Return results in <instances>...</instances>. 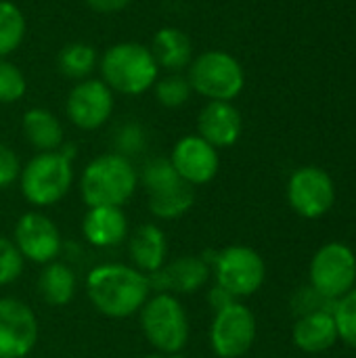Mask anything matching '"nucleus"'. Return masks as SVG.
I'll use <instances>...</instances> for the list:
<instances>
[{"label": "nucleus", "instance_id": "31", "mask_svg": "<svg viewBox=\"0 0 356 358\" xmlns=\"http://www.w3.org/2000/svg\"><path fill=\"white\" fill-rule=\"evenodd\" d=\"M338 300H329L325 296H321L315 287H304L296 294L294 298V310L304 317L311 313H336Z\"/></svg>", "mask_w": 356, "mask_h": 358}, {"label": "nucleus", "instance_id": "24", "mask_svg": "<svg viewBox=\"0 0 356 358\" xmlns=\"http://www.w3.org/2000/svg\"><path fill=\"white\" fill-rule=\"evenodd\" d=\"M99 65V55L92 44L86 42H69L61 48L57 57L59 71L69 80H86L94 67Z\"/></svg>", "mask_w": 356, "mask_h": 358}, {"label": "nucleus", "instance_id": "35", "mask_svg": "<svg viewBox=\"0 0 356 358\" xmlns=\"http://www.w3.org/2000/svg\"><path fill=\"white\" fill-rule=\"evenodd\" d=\"M233 302H237V298H233L227 289H222L220 285L212 287V292H210V304H212L214 310H220V308H225V306H229Z\"/></svg>", "mask_w": 356, "mask_h": 358}, {"label": "nucleus", "instance_id": "25", "mask_svg": "<svg viewBox=\"0 0 356 358\" xmlns=\"http://www.w3.org/2000/svg\"><path fill=\"white\" fill-rule=\"evenodd\" d=\"M27 23L21 8L10 0H0V59L13 55L25 40Z\"/></svg>", "mask_w": 356, "mask_h": 358}, {"label": "nucleus", "instance_id": "27", "mask_svg": "<svg viewBox=\"0 0 356 358\" xmlns=\"http://www.w3.org/2000/svg\"><path fill=\"white\" fill-rule=\"evenodd\" d=\"M183 178L176 174L174 166L170 164L168 157H155V159H149L141 172V182L147 191V195L151 193H157V191H164L176 182H180Z\"/></svg>", "mask_w": 356, "mask_h": 358}, {"label": "nucleus", "instance_id": "11", "mask_svg": "<svg viewBox=\"0 0 356 358\" xmlns=\"http://www.w3.org/2000/svg\"><path fill=\"white\" fill-rule=\"evenodd\" d=\"M287 199L296 214L304 218H321L334 206L336 187L325 170L304 166L292 174L287 182Z\"/></svg>", "mask_w": 356, "mask_h": 358}, {"label": "nucleus", "instance_id": "3", "mask_svg": "<svg viewBox=\"0 0 356 358\" xmlns=\"http://www.w3.org/2000/svg\"><path fill=\"white\" fill-rule=\"evenodd\" d=\"M101 80L120 94L138 96L153 88L159 78V67L141 42H115L99 59Z\"/></svg>", "mask_w": 356, "mask_h": 358}, {"label": "nucleus", "instance_id": "1", "mask_svg": "<svg viewBox=\"0 0 356 358\" xmlns=\"http://www.w3.org/2000/svg\"><path fill=\"white\" fill-rule=\"evenodd\" d=\"M86 294L101 315L109 319H126L136 315L149 300V275L130 264H99L86 277Z\"/></svg>", "mask_w": 356, "mask_h": 358}, {"label": "nucleus", "instance_id": "7", "mask_svg": "<svg viewBox=\"0 0 356 358\" xmlns=\"http://www.w3.org/2000/svg\"><path fill=\"white\" fill-rule=\"evenodd\" d=\"M216 285L227 289L233 298H248L264 283V260L260 254L245 245H231L216 252L212 262Z\"/></svg>", "mask_w": 356, "mask_h": 358}, {"label": "nucleus", "instance_id": "14", "mask_svg": "<svg viewBox=\"0 0 356 358\" xmlns=\"http://www.w3.org/2000/svg\"><path fill=\"white\" fill-rule=\"evenodd\" d=\"M168 159L174 166L176 174L191 187L208 185L210 180L216 178L220 168L218 149L212 147L208 141H204L199 134L183 136L174 145Z\"/></svg>", "mask_w": 356, "mask_h": 358}, {"label": "nucleus", "instance_id": "4", "mask_svg": "<svg viewBox=\"0 0 356 358\" xmlns=\"http://www.w3.org/2000/svg\"><path fill=\"white\" fill-rule=\"evenodd\" d=\"M141 313V329L159 355H180L189 342V317L176 296L153 294Z\"/></svg>", "mask_w": 356, "mask_h": 358}, {"label": "nucleus", "instance_id": "19", "mask_svg": "<svg viewBox=\"0 0 356 358\" xmlns=\"http://www.w3.org/2000/svg\"><path fill=\"white\" fill-rule=\"evenodd\" d=\"M128 254L132 266L145 275L155 273L166 264L168 258V239L166 233L157 224H143L138 227L128 241Z\"/></svg>", "mask_w": 356, "mask_h": 358}, {"label": "nucleus", "instance_id": "29", "mask_svg": "<svg viewBox=\"0 0 356 358\" xmlns=\"http://www.w3.org/2000/svg\"><path fill=\"white\" fill-rule=\"evenodd\" d=\"M334 319L340 338L356 350V289H350L344 298L338 300Z\"/></svg>", "mask_w": 356, "mask_h": 358}, {"label": "nucleus", "instance_id": "10", "mask_svg": "<svg viewBox=\"0 0 356 358\" xmlns=\"http://www.w3.org/2000/svg\"><path fill=\"white\" fill-rule=\"evenodd\" d=\"M113 105V90L103 80L86 78L71 86L65 101V113L76 128L92 132L109 122Z\"/></svg>", "mask_w": 356, "mask_h": 358}, {"label": "nucleus", "instance_id": "16", "mask_svg": "<svg viewBox=\"0 0 356 358\" xmlns=\"http://www.w3.org/2000/svg\"><path fill=\"white\" fill-rule=\"evenodd\" d=\"M241 113L229 101H208L197 115V134L216 149L235 145L241 136Z\"/></svg>", "mask_w": 356, "mask_h": 358}, {"label": "nucleus", "instance_id": "5", "mask_svg": "<svg viewBox=\"0 0 356 358\" xmlns=\"http://www.w3.org/2000/svg\"><path fill=\"white\" fill-rule=\"evenodd\" d=\"M73 182L71 159L61 151H46L34 155L19 174L21 193L27 203L46 208L61 201Z\"/></svg>", "mask_w": 356, "mask_h": 358}, {"label": "nucleus", "instance_id": "34", "mask_svg": "<svg viewBox=\"0 0 356 358\" xmlns=\"http://www.w3.org/2000/svg\"><path fill=\"white\" fill-rule=\"evenodd\" d=\"M86 6L94 13H101V15H113V13H120L124 10L132 0H84Z\"/></svg>", "mask_w": 356, "mask_h": 358}, {"label": "nucleus", "instance_id": "26", "mask_svg": "<svg viewBox=\"0 0 356 358\" xmlns=\"http://www.w3.org/2000/svg\"><path fill=\"white\" fill-rule=\"evenodd\" d=\"M155 99L166 109H178L191 99V84L183 73H166L153 84Z\"/></svg>", "mask_w": 356, "mask_h": 358}, {"label": "nucleus", "instance_id": "2", "mask_svg": "<svg viewBox=\"0 0 356 358\" xmlns=\"http://www.w3.org/2000/svg\"><path fill=\"white\" fill-rule=\"evenodd\" d=\"M138 174L130 157L105 153L94 157L80 176V195L88 208H122L136 191Z\"/></svg>", "mask_w": 356, "mask_h": 358}, {"label": "nucleus", "instance_id": "32", "mask_svg": "<svg viewBox=\"0 0 356 358\" xmlns=\"http://www.w3.org/2000/svg\"><path fill=\"white\" fill-rule=\"evenodd\" d=\"M23 271V256L15 243L6 237H0V287L19 279Z\"/></svg>", "mask_w": 356, "mask_h": 358}, {"label": "nucleus", "instance_id": "20", "mask_svg": "<svg viewBox=\"0 0 356 358\" xmlns=\"http://www.w3.org/2000/svg\"><path fill=\"white\" fill-rule=\"evenodd\" d=\"M21 130L25 141L38 151H59L65 143V132L59 117L46 107H31L21 117Z\"/></svg>", "mask_w": 356, "mask_h": 358}, {"label": "nucleus", "instance_id": "9", "mask_svg": "<svg viewBox=\"0 0 356 358\" xmlns=\"http://www.w3.org/2000/svg\"><path fill=\"white\" fill-rule=\"evenodd\" d=\"M256 340L254 313L241 302L216 310L210 327V344L218 358L243 357Z\"/></svg>", "mask_w": 356, "mask_h": 358}, {"label": "nucleus", "instance_id": "33", "mask_svg": "<svg viewBox=\"0 0 356 358\" xmlns=\"http://www.w3.org/2000/svg\"><path fill=\"white\" fill-rule=\"evenodd\" d=\"M19 174H21L19 157L10 147L0 143V189L10 187L15 180H19Z\"/></svg>", "mask_w": 356, "mask_h": 358}, {"label": "nucleus", "instance_id": "18", "mask_svg": "<svg viewBox=\"0 0 356 358\" xmlns=\"http://www.w3.org/2000/svg\"><path fill=\"white\" fill-rule=\"evenodd\" d=\"M159 69L168 73H180L193 61V42L180 27H162L155 31L149 46Z\"/></svg>", "mask_w": 356, "mask_h": 358}, {"label": "nucleus", "instance_id": "23", "mask_svg": "<svg viewBox=\"0 0 356 358\" xmlns=\"http://www.w3.org/2000/svg\"><path fill=\"white\" fill-rule=\"evenodd\" d=\"M195 203V187L180 180L164 191L149 195V212L159 220H176Z\"/></svg>", "mask_w": 356, "mask_h": 358}, {"label": "nucleus", "instance_id": "21", "mask_svg": "<svg viewBox=\"0 0 356 358\" xmlns=\"http://www.w3.org/2000/svg\"><path fill=\"white\" fill-rule=\"evenodd\" d=\"M338 325L332 313H311L294 325V344L304 352H325L338 342Z\"/></svg>", "mask_w": 356, "mask_h": 358}, {"label": "nucleus", "instance_id": "17", "mask_svg": "<svg viewBox=\"0 0 356 358\" xmlns=\"http://www.w3.org/2000/svg\"><path fill=\"white\" fill-rule=\"evenodd\" d=\"M82 235L92 248H115L128 235V218L122 208H90L82 220Z\"/></svg>", "mask_w": 356, "mask_h": 358}, {"label": "nucleus", "instance_id": "12", "mask_svg": "<svg viewBox=\"0 0 356 358\" xmlns=\"http://www.w3.org/2000/svg\"><path fill=\"white\" fill-rule=\"evenodd\" d=\"M38 342L34 310L15 298L0 300V358H25Z\"/></svg>", "mask_w": 356, "mask_h": 358}, {"label": "nucleus", "instance_id": "8", "mask_svg": "<svg viewBox=\"0 0 356 358\" xmlns=\"http://www.w3.org/2000/svg\"><path fill=\"white\" fill-rule=\"evenodd\" d=\"M356 281V256L344 243L323 245L311 262V287L329 300L344 298Z\"/></svg>", "mask_w": 356, "mask_h": 358}, {"label": "nucleus", "instance_id": "28", "mask_svg": "<svg viewBox=\"0 0 356 358\" xmlns=\"http://www.w3.org/2000/svg\"><path fill=\"white\" fill-rule=\"evenodd\" d=\"M27 90V80L23 71L8 59H0V103L13 105L23 99Z\"/></svg>", "mask_w": 356, "mask_h": 358}, {"label": "nucleus", "instance_id": "6", "mask_svg": "<svg viewBox=\"0 0 356 358\" xmlns=\"http://www.w3.org/2000/svg\"><path fill=\"white\" fill-rule=\"evenodd\" d=\"M191 90L208 101H233L245 86L241 63L227 50H206L187 67Z\"/></svg>", "mask_w": 356, "mask_h": 358}, {"label": "nucleus", "instance_id": "22", "mask_svg": "<svg viewBox=\"0 0 356 358\" xmlns=\"http://www.w3.org/2000/svg\"><path fill=\"white\" fill-rule=\"evenodd\" d=\"M40 298L48 306H65L76 296V275L63 262H48L38 279Z\"/></svg>", "mask_w": 356, "mask_h": 358}, {"label": "nucleus", "instance_id": "13", "mask_svg": "<svg viewBox=\"0 0 356 358\" xmlns=\"http://www.w3.org/2000/svg\"><path fill=\"white\" fill-rule=\"evenodd\" d=\"M13 243L23 260L36 264L55 262L63 245L57 224L40 212H27L17 220Z\"/></svg>", "mask_w": 356, "mask_h": 358}, {"label": "nucleus", "instance_id": "15", "mask_svg": "<svg viewBox=\"0 0 356 358\" xmlns=\"http://www.w3.org/2000/svg\"><path fill=\"white\" fill-rule=\"evenodd\" d=\"M210 264L201 256H180L149 275L151 292L170 296L197 294L210 279Z\"/></svg>", "mask_w": 356, "mask_h": 358}, {"label": "nucleus", "instance_id": "36", "mask_svg": "<svg viewBox=\"0 0 356 358\" xmlns=\"http://www.w3.org/2000/svg\"><path fill=\"white\" fill-rule=\"evenodd\" d=\"M145 358H183L180 355H172V357H168V355H151V357H145Z\"/></svg>", "mask_w": 356, "mask_h": 358}, {"label": "nucleus", "instance_id": "30", "mask_svg": "<svg viewBox=\"0 0 356 358\" xmlns=\"http://www.w3.org/2000/svg\"><path fill=\"white\" fill-rule=\"evenodd\" d=\"M145 145H147V134H145L141 124L128 122V124H122L115 130V136H113L115 153H120L124 157H130V155L141 153L145 149Z\"/></svg>", "mask_w": 356, "mask_h": 358}]
</instances>
